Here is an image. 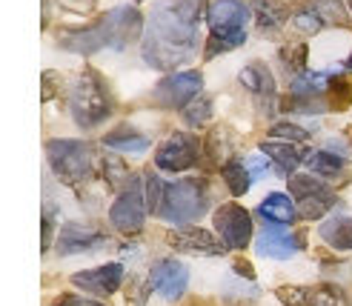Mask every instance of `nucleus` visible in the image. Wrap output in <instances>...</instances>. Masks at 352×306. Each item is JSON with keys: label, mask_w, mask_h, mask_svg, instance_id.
<instances>
[{"label": "nucleus", "mask_w": 352, "mask_h": 306, "mask_svg": "<svg viewBox=\"0 0 352 306\" xmlns=\"http://www.w3.org/2000/svg\"><path fill=\"white\" fill-rule=\"evenodd\" d=\"M144 29H146V21L140 17V12L135 6H120V9L107 12L103 17H98L95 23L83 26V29L60 32L58 46L66 52H75V55H86V58L100 49L123 52L135 41H144Z\"/></svg>", "instance_id": "obj_2"}, {"label": "nucleus", "mask_w": 352, "mask_h": 306, "mask_svg": "<svg viewBox=\"0 0 352 306\" xmlns=\"http://www.w3.org/2000/svg\"><path fill=\"white\" fill-rule=\"evenodd\" d=\"M250 0H212L206 9L209 38L204 46V58L212 61L246 43V23L252 21Z\"/></svg>", "instance_id": "obj_3"}, {"label": "nucleus", "mask_w": 352, "mask_h": 306, "mask_svg": "<svg viewBox=\"0 0 352 306\" xmlns=\"http://www.w3.org/2000/svg\"><path fill=\"white\" fill-rule=\"evenodd\" d=\"M52 306H107V303H98L92 298H83V295H72V292H69V295H58Z\"/></svg>", "instance_id": "obj_36"}, {"label": "nucleus", "mask_w": 352, "mask_h": 306, "mask_svg": "<svg viewBox=\"0 0 352 306\" xmlns=\"http://www.w3.org/2000/svg\"><path fill=\"white\" fill-rule=\"evenodd\" d=\"M289 195L298 206V215L307 221H321L324 215L338 204V195L324 177L318 175H292L289 177Z\"/></svg>", "instance_id": "obj_7"}, {"label": "nucleus", "mask_w": 352, "mask_h": 306, "mask_svg": "<svg viewBox=\"0 0 352 306\" xmlns=\"http://www.w3.org/2000/svg\"><path fill=\"white\" fill-rule=\"evenodd\" d=\"M204 89V75L195 69L189 72H175V75H166L161 83L155 86L152 92V100L157 106H164V109H186V106L201 95Z\"/></svg>", "instance_id": "obj_9"}, {"label": "nucleus", "mask_w": 352, "mask_h": 306, "mask_svg": "<svg viewBox=\"0 0 352 306\" xmlns=\"http://www.w3.org/2000/svg\"><path fill=\"white\" fill-rule=\"evenodd\" d=\"M292 26H295L298 32H304V34H318L321 29H327L321 17L315 14V12H309V9L295 12V14H292Z\"/></svg>", "instance_id": "obj_35"}, {"label": "nucleus", "mask_w": 352, "mask_h": 306, "mask_svg": "<svg viewBox=\"0 0 352 306\" xmlns=\"http://www.w3.org/2000/svg\"><path fill=\"white\" fill-rule=\"evenodd\" d=\"M46 157L52 172L66 186H83L95 175V152L83 140H49Z\"/></svg>", "instance_id": "obj_6"}, {"label": "nucleus", "mask_w": 352, "mask_h": 306, "mask_svg": "<svg viewBox=\"0 0 352 306\" xmlns=\"http://www.w3.org/2000/svg\"><path fill=\"white\" fill-rule=\"evenodd\" d=\"M235 272H238V275H246V278H250V281L255 278V272H252V266H250V263H246V261H235Z\"/></svg>", "instance_id": "obj_41"}, {"label": "nucleus", "mask_w": 352, "mask_h": 306, "mask_svg": "<svg viewBox=\"0 0 352 306\" xmlns=\"http://www.w3.org/2000/svg\"><path fill=\"white\" fill-rule=\"evenodd\" d=\"M166 243L175 252H186V255H223L226 252L223 241L201 226H175L166 235Z\"/></svg>", "instance_id": "obj_14"}, {"label": "nucleus", "mask_w": 352, "mask_h": 306, "mask_svg": "<svg viewBox=\"0 0 352 306\" xmlns=\"http://www.w3.org/2000/svg\"><path fill=\"white\" fill-rule=\"evenodd\" d=\"M206 0H157L146 17L140 55L157 72H175L201 49V21Z\"/></svg>", "instance_id": "obj_1"}, {"label": "nucleus", "mask_w": 352, "mask_h": 306, "mask_svg": "<svg viewBox=\"0 0 352 306\" xmlns=\"http://www.w3.org/2000/svg\"><path fill=\"white\" fill-rule=\"evenodd\" d=\"M238 80H241V86L246 89V92L255 95V100L261 103V109L272 115V109H275V78H272V72L267 69V63L243 66Z\"/></svg>", "instance_id": "obj_18"}, {"label": "nucleus", "mask_w": 352, "mask_h": 306, "mask_svg": "<svg viewBox=\"0 0 352 306\" xmlns=\"http://www.w3.org/2000/svg\"><path fill=\"white\" fill-rule=\"evenodd\" d=\"M135 3H144V0H135Z\"/></svg>", "instance_id": "obj_43"}, {"label": "nucleus", "mask_w": 352, "mask_h": 306, "mask_svg": "<svg viewBox=\"0 0 352 306\" xmlns=\"http://www.w3.org/2000/svg\"><path fill=\"white\" fill-rule=\"evenodd\" d=\"M144 189H146V206L152 215L161 212V204H164V192H166V184L161 181V175H155L152 169L144 175Z\"/></svg>", "instance_id": "obj_33"}, {"label": "nucleus", "mask_w": 352, "mask_h": 306, "mask_svg": "<svg viewBox=\"0 0 352 306\" xmlns=\"http://www.w3.org/2000/svg\"><path fill=\"white\" fill-rule=\"evenodd\" d=\"M318 235L332 246V249H341V252H352V218L346 215H336L321 223Z\"/></svg>", "instance_id": "obj_24"}, {"label": "nucleus", "mask_w": 352, "mask_h": 306, "mask_svg": "<svg viewBox=\"0 0 352 306\" xmlns=\"http://www.w3.org/2000/svg\"><path fill=\"white\" fill-rule=\"evenodd\" d=\"M261 32H278L289 21V0H250Z\"/></svg>", "instance_id": "obj_21"}, {"label": "nucleus", "mask_w": 352, "mask_h": 306, "mask_svg": "<svg viewBox=\"0 0 352 306\" xmlns=\"http://www.w3.org/2000/svg\"><path fill=\"white\" fill-rule=\"evenodd\" d=\"M201 140L189 132H175L169 135L155 152V166L161 172H186L198 164L201 157Z\"/></svg>", "instance_id": "obj_10"}, {"label": "nucleus", "mask_w": 352, "mask_h": 306, "mask_svg": "<svg viewBox=\"0 0 352 306\" xmlns=\"http://www.w3.org/2000/svg\"><path fill=\"white\" fill-rule=\"evenodd\" d=\"M304 9L318 14L324 26H341V29L349 26V14L341 0H304Z\"/></svg>", "instance_id": "obj_27"}, {"label": "nucleus", "mask_w": 352, "mask_h": 306, "mask_svg": "<svg viewBox=\"0 0 352 306\" xmlns=\"http://www.w3.org/2000/svg\"><path fill=\"white\" fill-rule=\"evenodd\" d=\"M123 278H126V269L123 263H107V266H95V269H83V272L72 275V283L78 289L98 295V298H109L120 289Z\"/></svg>", "instance_id": "obj_15"}, {"label": "nucleus", "mask_w": 352, "mask_h": 306, "mask_svg": "<svg viewBox=\"0 0 352 306\" xmlns=\"http://www.w3.org/2000/svg\"><path fill=\"white\" fill-rule=\"evenodd\" d=\"M261 155H267L272 160L278 175L292 177L298 166L307 164L309 149H301L298 143H289V140H263L261 143Z\"/></svg>", "instance_id": "obj_19"}, {"label": "nucleus", "mask_w": 352, "mask_h": 306, "mask_svg": "<svg viewBox=\"0 0 352 306\" xmlns=\"http://www.w3.org/2000/svg\"><path fill=\"white\" fill-rule=\"evenodd\" d=\"M301 249H304V235L289 232L287 226H263V232L255 238V252L261 258L287 261Z\"/></svg>", "instance_id": "obj_16"}, {"label": "nucleus", "mask_w": 352, "mask_h": 306, "mask_svg": "<svg viewBox=\"0 0 352 306\" xmlns=\"http://www.w3.org/2000/svg\"><path fill=\"white\" fill-rule=\"evenodd\" d=\"M246 166H250V172H252V181H258V177H263V175L270 172V157L267 155L250 157V160H246Z\"/></svg>", "instance_id": "obj_37"}, {"label": "nucleus", "mask_w": 352, "mask_h": 306, "mask_svg": "<svg viewBox=\"0 0 352 306\" xmlns=\"http://www.w3.org/2000/svg\"><path fill=\"white\" fill-rule=\"evenodd\" d=\"M212 223L226 249H246L252 243V215L241 204H221L212 215Z\"/></svg>", "instance_id": "obj_11"}, {"label": "nucleus", "mask_w": 352, "mask_h": 306, "mask_svg": "<svg viewBox=\"0 0 352 306\" xmlns=\"http://www.w3.org/2000/svg\"><path fill=\"white\" fill-rule=\"evenodd\" d=\"M181 115H184V120H186L189 126L201 129V126H204L209 118H212V98H209V95H198Z\"/></svg>", "instance_id": "obj_32"}, {"label": "nucleus", "mask_w": 352, "mask_h": 306, "mask_svg": "<svg viewBox=\"0 0 352 306\" xmlns=\"http://www.w3.org/2000/svg\"><path fill=\"white\" fill-rule=\"evenodd\" d=\"M332 80V72H304V75L292 78L289 83V95L298 98H327V89Z\"/></svg>", "instance_id": "obj_23"}, {"label": "nucleus", "mask_w": 352, "mask_h": 306, "mask_svg": "<svg viewBox=\"0 0 352 306\" xmlns=\"http://www.w3.org/2000/svg\"><path fill=\"white\" fill-rule=\"evenodd\" d=\"M103 146L107 149H115V152H129V155H140L149 149V138L140 135L132 126H118L115 132H109L103 138Z\"/></svg>", "instance_id": "obj_22"}, {"label": "nucleus", "mask_w": 352, "mask_h": 306, "mask_svg": "<svg viewBox=\"0 0 352 306\" xmlns=\"http://www.w3.org/2000/svg\"><path fill=\"white\" fill-rule=\"evenodd\" d=\"M258 215H261V221L267 226H292L298 221V206L292 201V195L272 192V195H267L261 201Z\"/></svg>", "instance_id": "obj_20"}, {"label": "nucleus", "mask_w": 352, "mask_h": 306, "mask_svg": "<svg viewBox=\"0 0 352 306\" xmlns=\"http://www.w3.org/2000/svg\"><path fill=\"white\" fill-rule=\"evenodd\" d=\"M60 80L58 72H43V100H52V83Z\"/></svg>", "instance_id": "obj_39"}, {"label": "nucleus", "mask_w": 352, "mask_h": 306, "mask_svg": "<svg viewBox=\"0 0 352 306\" xmlns=\"http://www.w3.org/2000/svg\"><path fill=\"white\" fill-rule=\"evenodd\" d=\"M107 243V235L89 223L69 221L58 229V255H78V252H92Z\"/></svg>", "instance_id": "obj_17"}, {"label": "nucleus", "mask_w": 352, "mask_h": 306, "mask_svg": "<svg viewBox=\"0 0 352 306\" xmlns=\"http://www.w3.org/2000/svg\"><path fill=\"white\" fill-rule=\"evenodd\" d=\"M149 283H152V289L161 298L181 300L184 292H186V286H189V269L181 261H175V258H164V261L152 263Z\"/></svg>", "instance_id": "obj_13"}, {"label": "nucleus", "mask_w": 352, "mask_h": 306, "mask_svg": "<svg viewBox=\"0 0 352 306\" xmlns=\"http://www.w3.org/2000/svg\"><path fill=\"white\" fill-rule=\"evenodd\" d=\"M146 189H144V175H132V181L120 189L115 204L109 209V223L123 232V235H138L146 223Z\"/></svg>", "instance_id": "obj_8"}, {"label": "nucleus", "mask_w": 352, "mask_h": 306, "mask_svg": "<svg viewBox=\"0 0 352 306\" xmlns=\"http://www.w3.org/2000/svg\"><path fill=\"white\" fill-rule=\"evenodd\" d=\"M307 55H309L307 43H289V46L280 49V63H284V69L292 78H298L307 72Z\"/></svg>", "instance_id": "obj_31"}, {"label": "nucleus", "mask_w": 352, "mask_h": 306, "mask_svg": "<svg viewBox=\"0 0 352 306\" xmlns=\"http://www.w3.org/2000/svg\"><path fill=\"white\" fill-rule=\"evenodd\" d=\"M221 177H223V184L230 186V192L235 197L246 195L250 186H252V172H250V166H246V160H238V157L230 160V164L221 169Z\"/></svg>", "instance_id": "obj_28"}, {"label": "nucleus", "mask_w": 352, "mask_h": 306, "mask_svg": "<svg viewBox=\"0 0 352 306\" xmlns=\"http://www.w3.org/2000/svg\"><path fill=\"white\" fill-rule=\"evenodd\" d=\"M69 112H72V118L80 129H95V126H100L112 115L109 89L98 78V72L86 69L72 83V92H69Z\"/></svg>", "instance_id": "obj_4"}, {"label": "nucleus", "mask_w": 352, "mask_h": 306, "mask_svg": "<svg viewBox=\"0 0 352 306\" xmlns=\"http://www.w3.org/2000/svg\"><path fill=\"white\" fill-rule=\"evenodd\" d=\"M63 6H69V9H78V12H86V9H92L98 0H60Z\"/></svg>", "instance_id": "obj_40"}, {"label": "nucleus", "mask_w": 352, "mask_h": 306, "mask_svg": "<svg viewBox=\"0 0 352 306\" xmlns=\"http://www.w3.org/2000/svg\"><path fill=\"white\" fill-rule=\"evenodd\" d=\"M344 166L346 160L341 152H332V149H309L307 155V169L309 175H318V177H336V175H344Z\"/></svg>", "instance_id": "obj_25"}, {"label": "nucleus", "mask_w": 352, "mask_h": 306, "mask_svg": "<svg viewBox=\"0 0 352 306\" xmlns=\"http://www.w3.org/2000/svg\"><path fill=\"white\" fill-rule=\"evenodd\" d=\"M209 201H212V197H209L206 181H198V177H184V181L166 184L164 204H161L157 218H164L166 223H175V226H189L192 221H198V218L206 215Z\"/></svg>", "instance_id": "obj_5"}, {"label": "nucleus", "mask_w": 352, "mask_h": 306, "mask_svg": "<svg viewBox=\"0 0 352 306\" xmlns=\"http://www.w3.org/2000/svg\"><path fill=\"white\" fill-rule=\"evenodd\" d=\"M327 100H329V109L344 112L352 106V78L346 75H332L329 89H327Z\"/></svg>", "instance_id": "obj_29"}, {"label": "nucleus", "mask_w": 352, "mask_h": 306, "mask_svg": "<svg viewBox=\"0 0 352 306\" xmlns=\"http://www.w3.org/2000/svg\"><path fill=\"white\" fill-rule=\"evenodd\" d=\"M346 69H352V55H349V58H346Z\"/></svg>", "instance_id": "obj_42"}, {"label": "nucleus", "mask_w": 352, "mask_h": 306, "mask_svg": "<svg viewBox=\"0 0 352 306\" xmlns=\"http://www.w3.org/2000/svg\"><path fill=\"white\" fill-rule=\"evenodd\" d=\"M230 140H232L230 129H226V126H218V129L209 132V138H206V143H204L206 157L212 160V164H215L218 169H223L226 164H230V160H235V157H232L235 143H230Z\"/></svg>", "instance_id": "obj_26"}, {"label": "nucleus", "mask_w": 352, "mask_h": 306, "mask_svg": "<svg viewBox=\"0 0 352 306\" xmlns=\"http://www.w3.org/2000/svg\"><path fill=\"white\" fill-rule=\"evenodd\" d=\"M52 232H55V218H52V209L43 212V252H49L52 246Z\"/></svg>", "instance_id": "obj_38"}, {"label": "nucleus", "mask_w": 352, "mask_h": 306, "mask_svg": "<svg viewBox=\"0 0 352 306\" xmlns=\"http://www.w3.org/2000/svg\"><path fill=\"white\" fill-rule=\"evenodd\" d=\"M275 298L284 306H352L338 283H312V286H278Z\"/></svg>", "instance_id": "obj_12"}, {"label": "nucleus", "mask_w": 352, "mask_h": 306, "mask_svg": "<svg viewBox=\"0 0 352 306\" xmlns=\"http://www.w3.org/2000/svg\"><path fill=\"white\" fill-rule=\"evenodd\" d=\"M272 140H289V143H304L309 138V129H304V126L298 123H275L270 129Z\"/></svg>", "instance_id": "obj_34"}, {"label": "nucleus", "mask_w": 352, "mask_h": 306, "mask_svg": "<svg viewBox=\"0 0 352 306\" xmlns=\"http://www.w3.org/2000/svg\"><path fill=\"white\" fill-rule=\"evenodd\" d=\"M349 6H352V0H349Z\"/></svg>", "instance_id": "obj_44"}, {"label": "nucleus", "mask_w": 352, "mask_h": 306, "mask_svg": "<svg viewBox=\"0 0 352 306\" xmlns=\"http://www.w3.org/2000/svg\"><path fill=\"white\" fill-rule=\"evenodd\" d=\"M100 172H103V181H107V186L115 192V189H123L129 181H132V175L129 169L123 166V160L115 157V155H107L100 160Z\"/></svg>", "instance_id": "obj_30"}]
</instances>
